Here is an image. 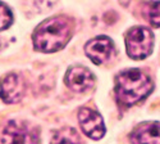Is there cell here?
<instances>
[{"instance_id": "obj_3", "label": "cell", "mask_w": 160, "mask_h": 144, "mask_svg": "<svg viewBox=\"0 0 160 144\" xmlns=\"http://www.w3.org/2000/svg\"><path fill=\"white\" fill-rule=\"evenodd\" d=\"M126 48L127 54L132 59L148 58L152 53L154 34L143 26L132 27L126 35Z\"/></svg>"}, {"instance_id": "obj_6", "label": "cell", "mask_w": 160, "mask_h": 144, "mask_svg": "<svg viewBox=\"0 0 160 144\" xmlns=\"http://www.w3.org/2000/svg\"><path fill=\"white\" fill-rule=\"evenodd\" d=\"M78 121L82 131L91 139L99 140L105 134V125L101 115L96 111L83 107L78 111Z\"/></svg>"}, {"instance_id": "obj_4", "label": "cell", "mask_w": 160, "mask_h": 144, "mask_svg": "<svg viewBox=\"0 0 160 144\" xmlns=\"http://www.w3.org/2000/svg\"><path fill=\"white\" fill-rule=\"evenodd\" d=\"M36 134L21 121L9 120L0 125V144H33Z\"/></svg>"}, {"instance_id": "obj_5", "label": "cell", "mask_w": 160, "mask_h": 144, "mask_svg": "<svg viewBox=\"0 0 160 144\" xmlns=\"http://www.w3.org/2000/svg\"><path fill=\"white\" fill-rule=\"evenodd\" d=\"M26 93V83L21 75L7 73L0 83V98L5 103H18Z\"/></svg>"}, {"instance_id": "obj_2", "label": "cell", "mask_w": 160, "mask_h": 144, "mask_svg": "<svg viewBox=\"0 0 160 144\" xmlns=\"http://www.w3.org/2000/svg\"><path fill=\"white\" fill-rule=\"evenodd\" d=\"M154 84L148 73L138 68L122 71L115 77L117 100L126 107L135 106L152 91Z\"/></svg>"}, {"instance_id": "obj_12", "label": "cell", "mask_w": 160, "mask_h": 144, "mask_svg": "<svg viewBox=\"0 0 160 144\" xmlns=\"http://www.w3.org/2000/svg\"><path fill=\"white\" fill-rule=\"evenodd\" d=\"M73 136H76V133L73 131V134H57L54 140H52V144H76L77 141L73 140Z\"/></svg>"}, {"instance_id": "obj_7", "label": "cell", "mask_w": 160, "mask_h": 144, "mask_svg": "<svg viewBox=\"0 0 160 144\" xmlns=\"http://www.w3.org/2000/svg\"><path fill=\"white\" fill-rule=\"evenodd\" d=\"M85 51L91 62L95 64H102L110 59L114 51V44L108 36H98L85 45Z\"/></svg>"}, {"instance_id": "obj_10", "label": "cell", "mask_w": 160, "mask_h": 144, "mask_svg": "<svg viewBox=\"0 0 160 144\" xmlns=\"http://www.w3.org/2000/svg\"><path fill=\"white\" fill-rule=\"evenodd\" d=\"M146 18L154 27H160V2L150 3L146 9Z\"/></svg>"}, {"instance_id": "obj_9", "label": "cell", "mask_w": 160, "mask_h": 144, "mask_svg": "<svg viewBox=\"0 0 160 144\" xmlns=\"http://www.w3.org/2000/svg\"><path fill=\"white\" fill-rule=\"evenodd\" d=\"M132 144H160V122H142L129 135Z\"/></svg>"}, {"instance_id": "obj_8", "label": "cell", "mask_w": 160, "mask_h": 144, "mask_svg": "<svg viewBox=\"0 0 160 144\" xmlns=\"http://www.w3.org/2000/svg\"><path fill=\"white\" fill-rule=\"evenodd\" d=\"M95 77L92 72L83 66H73L65 75V84L76 93H83L94 86Z\"/></svg>"}, {"instance_id": "obj_1", "label": "cell", "mask_w": 160, "mask_h": 144, "mask_svg": "<svg viewBox=\"0 0 160 144\" xmlns=\"http://www.w3.org/2000/svg\"><path fill=\"white\" fill-rule=\"evenodd\" d=\"M73 22L65 16L45 19L32 34L33 48L41 53H54L63 49L72 37Z\"/></svg>"}, {"instance_id": "obj_11", "label": "cell", "mask_w": 160, "mask_h": 144, "mask_svg": "<svg viewBox=\"0 0 160 144\" xmlns=\"http://www.w3.org/2000/svg\"><path fill=\"white\" fill-rule=\"evenodd\" d=\"M13 22V16L10 9L0 2V31L8 29Z\"/></svg>"}]
</instances>
